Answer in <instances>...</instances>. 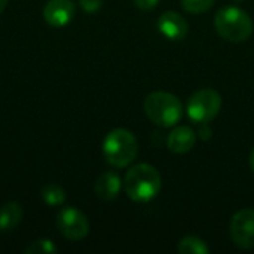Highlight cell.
Instances as JSON below:
<instances>
[{
    "instance_id": "obj_1",
    "label": "cell",
    "mask_w": 254,
    "mask_h": 254,
    "mask_svg": "<svg viewBox=\"0 0 254 254\" xmlns=\"http://www.w3.org/2000/svg\"><path fill=\"white\" fill-rule=\"evenodd\" d=\"M161 174L150 164H137L131 167L124 179L127 196L135 202H149L161 190Z\"/></svg>"
},
{
    "instance_id": "obj_2",
    "label": "cell",
    "mask_w": 254,
    "mask_h": 254,
    "mask_svg": "<svg viewBox=\"0 0 254 254\" xmlns=\"http://www.w3.org/2000/svg\"><path fill=\"white\" fill-rule=\"evenodd\" d=\"M103 155L112 167L125 168L137 158L138 141L131 131L116 128L106 135L103 141Z\"/></svg>"
},
{
    "instance_id": "obj_3",
    "label": "cell",
    "mask_w": 254,
    "mask_h": 254,
    "mask_svg": "<svg viewBox=\"0 0 254 254\" xmlns=\"http://www.w3.org/2000/svg\"><path fill=\"white\" fill-rule=\"evenodd\" d=\"M214 28L217 34L232 43H241L253 34L254 25L250 15L237 7H222L214 16Z\"/></svg>"
},
{
    "instance_id": "obj_4",
    "label": "cell",
    "mask_w": 254,
    "mask_h": 254,
    "mask_svg": "<svg viewBox=\"0 0 254 254\" xmlns=\"http://www.w3.org/2000/svg\"><path fill=\"white\" fill-rule=\"evenodd\" d=\"M144 113L153 124L167 128L179 124L183 116V104L170 92L155 91L144 100Z\"/></svg>"
},
{
    "instance_id": "obj_5",
    "label": "cell",
    "mask_w": 254,
    "mask_h": 254,
    "mask_svg": "<svg viewBox=\"0 0 254 254\" xmlns=\"http://www.w3.org/2000/svg\"><path fill=\"white\" fill-rule=\"evenodd\" d=\"M222 109V95L211 89L204 88L196 91L188 101V116L196 124H210Z\"/></svg>"
},
{
    "instance_id": "obj_6",
    "label": "cell",
    "mask_w": 254,
    "mask_h": 254,
    "mask_svg": "<svg viewBox=\"0 0 254 254\" xmlns=\"http://www.w3.org/2000/svg\"><path fill=\"white\" fill-rule=\"evenodd\" d=\"M60 232L71 241H80L89 234V222L86 216L74 207L63 208L57 216Z\"/></svg>"
},
{
    "instance_id": "obj_7",
    "label": "cell",
    "mask_w": 254,
    "mask_h": 254,
    "mask_svg": "<svg viewBox=\"0 0 254 254\" xmlns=\"http://www.w3.org/2000/svg\"><path fill=\"white\" fill-rule=\"evenodd\" d=\"M229 232L234 244L243 250L254 247V210L243 208L237 211L229 225Z\"/></svg>"
},
{
    "instance_id": "obj_8",
    "label": "cell",
    "mask_w": 254,
    "mask_h": 254,
    "mask_svg": "<svg viewBox=\"0 0 254 254\" xmlns=\"http://www.w3.org/2000/svg\"><path fill=\"white\" fill-rule=\"evenodd\" d=\"M76 13V6L71 0H49L43 6V19L54 28L65 27L71 22Z\"/></svg>"
},
{
    "instance_id": "obj_9",
    "label": "cell",
    "mask_w": 254,
    "mask_h": 254,
    "mask_svg": "<svg viewBox=\"0 0 254 254\" xmlns=\"http://www.w3.org/2000/svg\"><path fill=\"white\" fill-rule=\"evenodd\" d=\"M158 28L164 37L177 42V40H182L186 37L189 25H188V21L179 12L167 10L159 16Z\"/></svg>"
},
{
    "instance_id": "obj_10",
    "label": "cell",
    "mask_w": 254,
    "mask_h": 254,
    "mask_svg": "<svg viewBox=\"0 0 254 254\" xmlns=\"http://www.w3.org/2000/svg\"><path fill=\"white\" fill-rule=\"evenodd\" d=\"M195 143H196V132L188 125L176 127L167 138V147L179 155L190 152L195 147Z\"/></svg>"
},
{
    "instance_id": "obj_11",
    "label": "cell",
    "mask_w": 254,
    "mask_h": 254,
    "mask_svg": "<svg viewBox=\"0 0 254 254\" xmlns=\"http://www.w3.org/2000/svg\"><path fill=\"white\" fill-rule=\"evenodd\" d=\"M121 188H122L121 177L113 171H106L101 176H98L94 185L95 195L103 201H113L119 195Z\"/></svg>"
},
{
    "instance_id": "obj_12",
    "label": "cell",
    "mask_w": 254,
    "mask_h": 254,
    "mask_svg": "<svg viewBox=\"0 0 254 254\" xmlns=\"http://www.w3.org/2000/svg\"><path fill=\"white\" fill-rule=\"evenodd\" d=\"M22 220V208L18 202H7L0 208V232L13 231Z\"/></svg>"
},
{
    "instance_id": "obj_13",
    "label": "cell",
    "mask_w": 254,
    "mask_h": 254,
    "mask_svg": "<svg viewBox=\"0 0 254 254\" xmlns=\"http://www.w3.org/2000/svg\"><path fill=\"white\" fill-rule=\"evenodd\" d=\"M40 196L49 207H60L65 202V190L57 183H48L42 188Z\"/></svg>"
},
{
    "instance_id": "obj_14",
    "label": "cell",
    "mask_w": 254,
    "mask_h": 254,
    "mask_svg": "<svg viewBox=\"0 0 254 254\" xmlns=\"http://www.w3.org/2000/svg\"><path fill=\"white\" fill-rule=\"evenodd\" d=\"M177 250L180 254H208L210 247L198 237H185L179 241Z\"/></svg>"
},
{
    "instance_id": "obj_15",
    "label": "cell",
    "mask_w": 254,
    "mask_h": 254,
    "mask_svg": "<svg viewBox=\"0 0 254 254\" xmlns=\"http://www.w3.org/2000/svg\"><path fill=\"white\" fill-rule=\"evenodd\" d=\"M216 0H182V7L189 13H204L214 4Z\"/></svg>"
},
{
    "instance_id": "obj_16",
    "label": "cell",
    "mask_w": 254,
    "mask_h": 254,
    "mask_svg": "<svg viewBox=\"0 0 254 254\" xmlns=\"http://www.w3.org/2000/svg\"><path fill=\"white\" fill-rule=\"evenodd\" d=\"M57 252V247L51 240H37L28 244L25 249L27 254H51Z\"/></svg>"
},
{
    "instance_id": "obj_17",
    "label": "cell",
    "mask_w": 254,
    "mask_h": 254,
    "mask_svg": "<svg viewBox=\"0 0 254 254\" xmlns=\"http://www.w3.org/2000/svg\"><path fill=\"white\" fill-rule=\"evenodd\" d=\"M79 4H80V7H82L85 12L94 13V12H97V10L101 9L103 0H79Z\"/></svg>"
},
{
    "instance_id": "obj_18",
    "label": "cell",
    "mask_w": 254,
    "mask_h": 254,
    "mask_svg": "<svg viewBox=\"0 0 254 254\" xmlns=\"http://www.w3.org/2000/svg\"><path fill=\"white\" fill-rule=\"evenodd\" d=\"M159 0H134V4L141 10H152L156 7Z\"/></svg>"
},
{
    "instance_id": "obj_19",
    "label": "cell",
    "mask_w": 254,
    "mask_h": 254,
    "mask_svg": "<svg viewBox=\"0 0 254 254\" xmlns=\"http://www.w3.org/2000/svg\"><path fill=\"white\" fill-rule=\"evenodd\" d=\"M196 135H199L202 140H210L211 135H213V131H211V128H210L208 124H199V128H198V134Z\"/></svg>"
},
{
    "instance_id": "obj_20",
    "label": "cell",
    "mask_w": 254,
    "mask_h": 254,
    "mask_svg": "<svg viewBox=\"0 0 254 254\" xmlns=\"http://www.w3.org/2000/svg\"><path fill=\"white\" fill-rule=\"evenodd\" d=\"M249 162H250V168H252V171L254 173V149L252 150V153H250V159H249Z\"/></svg>"
},
{
    "instance_id": "obj_21",
    "label": "cell",
    "mask_w": 254,
    "mask_h": 254,
    "mask_svg": "<svg viewBox=\"0 0 254 254\" xmlns=\"http://www.w3.org/2000/svg\"><path fill=\"white\" fill-rule=\"evenodd\" d=\"M7 1H9V0H0V13H1V12L4 10V7L7 6Z\"/></svg>"
},
{
    "instance_id": "obj_22",
    "label": "cell",
    "mask_w": 254,
    "mask_h": 254,
    "mask_svg": "<svg viewBox=\"0 0 254 254\" xmlns=\"http://www.w3.org/2000/svg\"><path fill=\"white\" fill-rule=\"evenodd\" d=\"M235 1H243V0H235Z\"/></svg>"
}]
</instances>
